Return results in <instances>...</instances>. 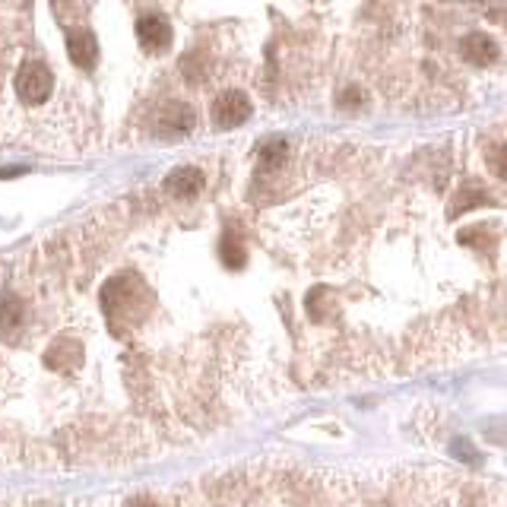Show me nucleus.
Instances as JSON below:
<instances>
[{
	"instance_id": "20e7f679",
	"label": "nucleus",
	"mask_w": 507,
	"mask_h": 507,
	"mask_svg": "<svg viewBox=\"0 0 507 507\" xmlns=\"http://www.w3.org/2000/svg\"><path fill=\"white\" fill-rule=\"evenodd\" d=\"M156 127L165 137H184V133H190L196 127V111L187 101H168V105H162V111H158Z\"/></svg>"
},
{
	"instance_id": "f257e3e1",
	"label": "nucleus",
	"mask_w": 507,
	"mask_h": 507,
	"mask_svg": "<svg viewBox=\"0 0 507 507\" xmlns=\"http://www.w3.org/2000/svg\"><path fill=\"white\" fill-rule=\"evenodd\" d=\"M10 86L25 108L38 111V108H44L54 99L57 73L42 51H19L16 70H13V76H10Z\"/></svg>"
},
{
	"instance_id": "7ed1b4c3",
	"label": "nucleus",
	"mask_w": 507,
	"mask_h": 507,
	"mask_svg": "<svg viewBox=\"0 0 507 507\" xmlns=\"http://www.w3.org/2000/svg\"><path fill=\"white\" fill-rule=\"evenodd\" d=\"M67 51H70V61L82 73H92L99 67V42H95L92 29H86V25H73L67 32Z\"/></svg>"
},
{
	"instance_id": "f03ea898",
	"label": "nucleus",
	"mask_w": 507,
	"mask_h": 507,
	"mask_svg": "<svg viewBox=\"0 0 507 507\" xmlns=\"http://www.w3.org/2000/svg\"><path fill=\"white\" fill-rule=\"evenodd\" d=\"M247 118H251V99H247L244 92H238V89H228V92H222L219 99L213 101V120L222 130L241 127Z\"/></svg>"
},
{
	"instance_id": "9b49d317",
	"label": "nucleus",
	"mask_w": 507,
	"mask_h": 507,
	"mask_svg": "<svg viewBox=\"0 0 507 507\" xmlns=\"http://www.w3.org/2000/svg\"><path fill=\"white\" fill-rule=\"evenodd\" d=\"M488 162H492L494 177H504L507 175V168H504V146H494V149L488 152Z\"/></svg>"
},
{
	"instance_id": "1a4fd4ad",
	"label": "nucleus",
	"mask_w": 507,
	"mask_h": 507,
	"mask_svg": "<svg viewBox=\"0 0 507 507\" xmlns=\"http://www.w3.org/2000/svg\"><path fill=\"white\" fill-rule=\"evenodd\" d=\"M219 254H222V263H225V266H234V270H238V266H244V260H247L244 247H241V238H238V234H232V232L222 238Z\"/></svg>"
},
{
	"instance_id": "f8f14e48",
	"label": "nucleus",
	"mask_w": 507,
	"mask_h": 507,
	"mask_svg": "<svg viewBox=\"0 0 507 507\" xmlns=\"http://www.w3.org/2000/svg\"><path fill=\"white\" fill-rule=\"evenodd\" d=\"M130 507H156V504H152V501H146V498H139V501H133Z\"/></svg>"
},
{
	"instance_id": "423d86ee",
	"label": "nucleus",
	"mask_w": 507,
	"mask_h": 507,
	"mask_svg": "<svg viewBox=\"0 0 507 507\" xmlns=\"http://www.w3.org/2000/svg\"><path fill=\"white\" fill-rule=\"evenodd\" d=\"M137 42L146 51H165L171 44V25L162 16H143L137 23Z\"/></svg>"
},
{
	"instance_id": "6e6552de",
	"label": "nucleus",
	"mask_w": 507,
	"mask_h": 507,
	"mask_svg": "<svg viewBox=\"0 0 507 507\" xmlns=\"http://www.w3.org/2000/svg\"><path fill=\"white\" fill-rule=\"evenodd\" d=\"M23 323H25V311H23V301L16 295H6L4 304H0V333L16 339L23 333Z\"/></svg>"
},
{
	"instance_id": "0eeeda50",
	"label": "nucleus",
	"mask_w": 507,
	"mask_h": 507,
	"mask_svg": "<svg viewBox=\"0 0 507 507\" xmlns=\"http://www.w3.org/2000/svg\"><path fill=\"white\" fill-rule=\"evenodd\" d=\"M203 171L200 168H177L168 175V181H165V187H168L171 196H177V200H190V196H196L203 190Z\"/></svg>"
},
{
	"instance_id": "9d476101",
	"label": "nucleus",
	"mask_w": 507,
	"mask_h": 507,
	"mask_svg": "<svg viewBox=\"0 0 507 507\" xmlns=\"http://www.w3.org/2000/svg\"><path fill=\"white\" fill-rule=\"evenodd\" d=\"M285 152H289V146L282 139H270V143L260 146V165L263 168H279L285 162Z\"/></svg>"
},
{
	"instance_id": "39448f33",
	"label": "nucleus",
	"mask_w": 507,
	"mask_h": 507,
	"mask_svg": "<svg viewBox=\"0 0 507 507\" xmlns=\"http://www.w3.org/2000/svg\"><path fill=\"white\" fill-rule=\"evenodd\" d=\"M460 57L472 67H488L498 57V44L485 35V32H466L460 38Z\"/></svg>"
}]
</instances>
